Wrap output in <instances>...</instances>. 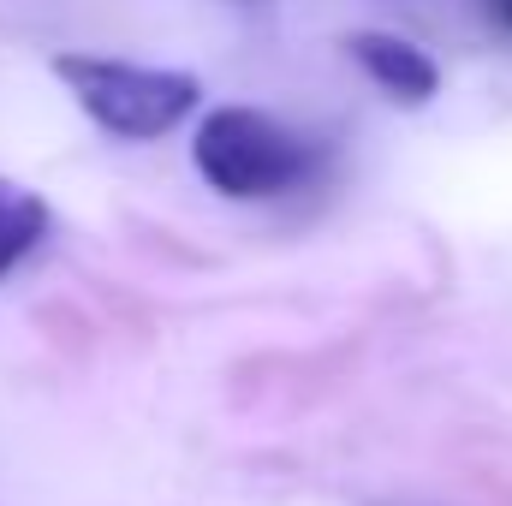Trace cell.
Instances as JSON below:
<instances>
[{"mask_svg":"<svg viewBox=\"0 0 512 506\" xmlns=\"http://www.w3.org/2000/svg\"><path fill=\"white\" fill-rule=\"evenodd\" d=\"M191 155H197V173L239 203L280 197L322 167V149L310 137H298L262 108H215L191 137Z\"/></svg>","mask_w":512,"mask_h":506,"instance_id":"6da1fadb","label":"cell"},{"mask_svg":"<svg viewBox=\"0 0 512 506\" xmlns=\"http://www.w3.org/2000/svg\"><path fill=\"white\" fill-rule=\"evenodd\" d=\"M489 18H495V24L512 36V0H489Z\"/></svg>","mask_w":512,"mask_h":506,"instance_id":"5b68a950","label":"cell"},{"mask_svg":"<svg viewBox=\"0 0 512 506\" xmlns=\"http://www.w3.org/2000/svg\"><path fill=\"white\" fill-rule=\"evenodd\" d=\"M42 233H48L42 197L30 185H18V179H0V280L42 245Z\"/></svg>","mask_w":512,"mask_h":506,"instance_id":"277c9868","label":"cell"},{"mask_svg":"<svg viewBox=\"0 0 512 506\" xmlns=\"http://www.w3.org/2000/svg\"><path fill=\"white\" fill-rule=\"evenodd\" d=\"M54 78L78 96V108L114 137H167L191 108H197V78L191 72H161V66H131V60H102V54H60Z\"/></svg>","mask_w":512,"mask_h":506,"instance_id":"7a4b0ae2","label":"cell"},{"mask_svg":"<svg viewBox=\"0 0 512 506\" xmlns=\"http://www.w3.org/2000/svg\"><path fill=\"white\" fill-rule=\"evenodd\" d=\"M346 54L382 84L393 102H405V108H423L435 90H441V72H435V60L417 48V42H405V36H387V30H358V36H346Z\"/></svg>","mask_w":512,"mask_h":506,"instance_id":"3957f363","label":"cell"}]
</instances>
